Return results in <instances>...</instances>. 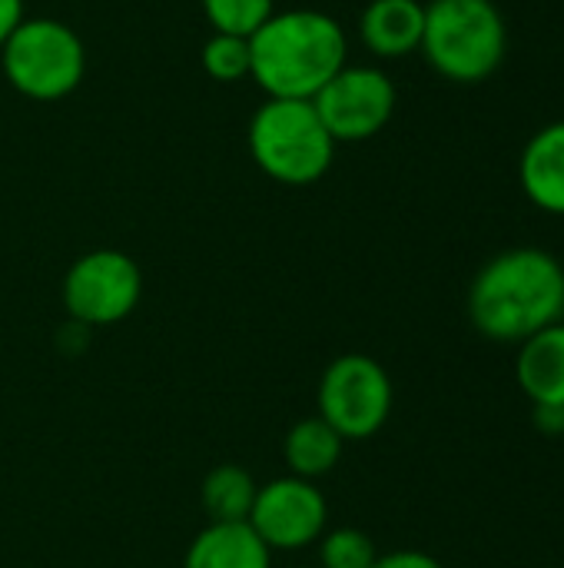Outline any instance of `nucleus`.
<instances>
[{
    "label": "nucleus",
    "instance_id": "nucleus-4",
    "mask_svg": "<svg viewBox=\"0 0 564 568\" xmlns=\"http://www.w3.org/2000/svg\"><path fill=\"white\" fill-rule=\"evenodd\" d=\"M253 163L283 186L319 183L332 160L336 140L329 136L312 100H269L253 113L246 133Z\"/></svg>",
    "mask_w": 564,
    "mask_h": 568
},
{
    "label": "nucleus",
    "instance_id": "nucleus-7",
    "mask_svg": "<svg viewBox=\"0 0 564 568\" xmlns=\"http://www.w3.org/2000/svg\"><path fill=\"white\" fill-rule=\"evenodd\" d=\"M143 296L140 263L123 250H90L63 276V306L83 329L123 323Z\"/></svg>",
    "mask_w": 564,
    "mask_h": 568
},
{
    "label": "nucleus",
    "instance_id": "nucleus-19",
    "mask_svg": "<svg viewBox=\"0 0 564 568\" xmlns=\"http://www.w3.org/2000/svg\"><path fill=\"white\" fill-rule=\"evenodd\" d=\"M372 568H445L435 556L429 552H419V549H399V552H389V556H379Z\"/></svg>",
    "mask_w": 564,
    "mask_h": 568
},
{
    "label": "nucleus",
    "instance_id": "nucleus-8",
    "mask_svg": "<svg viewBox=\"0 0 564 568\" xmlns=\"http://www.w3.org/2000/svg\"><path fill=\"white\" fill-rule=\"evenodd\" d=\"M396 83L386 70L346 63L312 97V106L336 143H362L386 130L396 113Z\"/></svg>",
    "mask_w": 564,
    "mask_h": 568
},
{
    "label": "nucleus",
    "instance_id": "nucleus-17",
    "mask_svg": "<svg viewBox=\"0 0 564 568\" xmlns=\"http://www.w3.org/2000/svg\"><path fill=\"white\" fill-rule=\"evenodd\" d=\"M376 559L379 552L372 536L356 526L322 532L319 539V568H372Z\"/></svg>",
    "mask_w": 564,
    "mask_h": 568
},
{
    "label": "nucleus",
    "instance_id": "nucleus-10",
    "mask_svg": "<svg viewBox=\"0 0 564 568\" xmlns=\"http://www.w3.org/2000/svg\"><path fill=\"white\" fill-rule=\"evenodd\" d=\"M425 30V3L419 0H369L359 17L362 43L382 57L399 60L422 47Z\"/></svg>",
    "mask_w": 564,
    "mask_h": 568
},
{
    "label": "nucleus",
    "instance_id": "nucleus-12",
    "mask_svg": "<svg viewBox=\"0 0 564 568\" xmlns=\"http://www.w3.org/2000/svg\"><path fill=\"white\" fill-rule=\"evenodd\" d=\"M273 552L249 523H209L186 549L183 568H269Z\"/></svg>",
    "mask_w": 564,
    "mask_h": 568
},
{
    "label": "nucleus",
    "instance_id": "nucleus-1",
    "mask_svg": "<svg viewBox=\"0 0 564 568\" xmlns=\"http://www.w3.org/2000/svg\"><path fill=\"white\" fill-rule=\"evenodd\" d=\"M564 316V266L539 246L492 256L469 286V320L492 343H525Z\"/></svg>",
    "mask_w": 564,
    "mask_h": 568
},
{
    "label": "nucleus",
    "instance_id": "nucleus-14",
    "mask_svg": "<svg viewBox=\"0 0 564 568\" xmlns=\"http://www.w3.org/2000/svg\"><path fill=\"white\" fill-rule=\"evenodd\" d=\"M342 449H346V439L319 413L309 419H299L283 439V459H286L289 476H299L309 483L329 476L339 466Z\"/></svg>",
    "mask_w": 564,
    "mask_h": 568
},
{
    "label": "nucleus",
    "instance_id": "nucleus-18",
    "mask_svg": "<svg viewBox=\"0 0 564 568\" xmlns=\"http://www.w3.org/2000/svg\"><path fill=\"white\" fill-rule=\"evenodd\" d=\"M203 70L216 83H236L249 77V40L233 33H213L203 43Z\"/></svg>",
    "mask_w": 564,
    "mask_h": 568
},
{
    "label": "nucleus",
    "instance_id": "nucleus-2",
    "mask_svg": "<svg viewBox=\"0 0 564 568\" xmlns=\"http://www.w3.org/2000/svg\"><path fill=\"white\" fill-rule=\"evenodd\" d=\"M346 63V30L322 10H276L249 37V77L269 100H312Z\"/></svg>",
    "mask_w": 564,
    "mask_h": 568
},
{
    "label": "nucleus",
    "instance_id": "nucleus-20",
    "mask_svg": "<svg viewBox=\"0 0 564 568\" xmlns=\"http://www.w3.org/2000/svg\"><path fill=\"white\" fill-rule=\"evenodd\" d=\"M532 423H535L539 436L562 439L564 436V406H535V409H532Z\"/></svg>",
    "mask_w": 564,
    "mask_h": 568
},
{
    "label": "nucleus",
    "instance_id": "nucleus-9",
    "mask_svg": "<svg viewBox=\"0 0 564 568\" xmlns=\"http://www.w3.org/2000/svg\"><path fill=\"white\" fill-rule=\"evenodd\" d=\"M249 526L269 552L309 549L322 539L329 526V503L316 483L299 476H279L259 486Z\"/></svg>",
    "mask_w": 564,
    "mask_h": 568
},
{
    "label": "nucleus",
    "instance_id": "nucleus-13",
    "mask_svg": "<svg viewBox=\"0 0 564 568\" xmlns=\"http://www.w3.org/2000/svg\"><path fill=\"white\" fill-rule=\"evenodd\" d=\"M515 376L532 406H564V320L522 343Z\"/></svg>",
    "mask_w": 564,
    "mask_h": 568
},
{
    "label": "nucleus",
    "instance_id": "nucleus-15",
    "mask_svg": "<svg viewBox=\"0 0 564 568\" xmlns=\"http://www.w3.org/2000/svg\"><path fill=\"white\" fill-rule=\"evenodd\" d=\"M259 483L236 463H223L206 473L199 503L209 523H249Z\"/></svg>",
    "mask_w": 564,
    "mask_h": 568
},
{
    "label": "nucleus",
    "instance_id": "nucleus-16",
    "mask_svg": "<svg viewBox=\"0 0 564 568\" xmlns=\"http://www.w3.org/2000/svg\"><path fill=\"white\" fill-rule=\"evenodd\" d=\"M203 13L213 33L249 40L276 13V0H203Z\"/></svg>",
    "mask_w": 564,
    "mask_h": 568
},
{
    "label": "nucleus",
    "instance_id": "nucleus-3",
    "mask_svg": "<svg viewBox=\"0 0 564 568\" xmlns=\"http://www.w3.org/2000/svg\"><path fill=\"white\" fill-rule=\"evenodd\" d=\"M429 67L452 83L489 80L509 50V27L495 0L425 3L422 47Z\"/></svg>",
    "mask_w": 564,
    "mask_h": 568
},
{
    "label": "nucleus",
    "instance_id": "nucleus-21",
    "mask_svg": "<svg viewBox=\"0 0 564 568\" xmlns=\"http://www.w3.org/2000/svg\"><path fill=\"white\" fill-rule=\"evenodd\" d=\"M23 20V0H0V47Z\"/></svg>",
    "mask_w": 564,
    "mask_h": 568
},
{
    "label": "nucleus",
    "instance_id": "nucleus-11",
    "mask_svg": "<svg viewBox=\"0 0 564 568\" xmlns=\"http://www.w3.org/2000/svg\"><path fill=\"white\" fill-rule=\"evenodd\" d=\"M519 180L525 196L552 213L564 216V120L542 126L522 150Z\"/></svg>",
    "mask_w": 564,
    "mask_h": 568
},
{
    "label": "nucleus",
    "instance_id": "nucleus-6",
    "mask_svg": "<svg viewBox=\"0 0 564 568\" xmlns=\"http://www.w3.org/2000/svg\"><path fill=\"white\" fill-rule=\"evenodd\" d=\"M316 403L319 416L346 443H362L379 436L389 423L396 389L379 359L366 353H346L322 369Z\"/></svg>",
    "mask_w": 564,
    "mask_h": 568
},
{
    "label": "nucleus",
    "instance_id": "nucleus-5",
    "mask_svg": "<svg viewBox=\"0 0 564 568\" xmlns=\"http://www.w3.org/2000/svg\"><path fill=\"white\" fill-rule=\"evenodd\" d=\"M7 83L27 100H63L86 73L80 33L53 17H23L0 47Z\"/></svg>",
    "mask_w": 564,
    "mask_h": 568
}]
</instances>
